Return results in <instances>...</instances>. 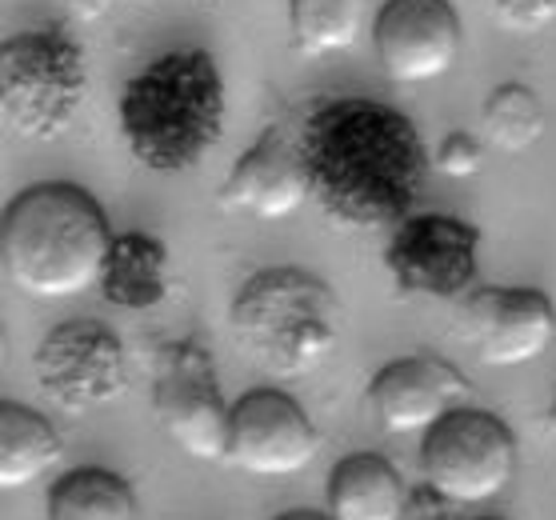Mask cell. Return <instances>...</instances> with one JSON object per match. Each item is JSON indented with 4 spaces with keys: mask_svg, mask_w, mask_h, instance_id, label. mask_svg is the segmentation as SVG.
Instances as JSON below:
<instances>
[{
    "mask_svg": "<svg viewBox=\"0 0 556 520\" xmlns=\"http://www.w3.org/2000/svg\"><path fill=\"white\" fill-rule=\"evenodd\" d=\"M313 201L349 229H396L425 185L429 153L401 109L368 97H332L296 128Z\"/></svg>",
    "mask_w": 556,
    "mask_h": 520,
    "instance_id": "6da1fadb",
    "label": "cell"
},
{
    "mask_svg": "<svg viewBox=\"0 0 556 520\" xmlns=\"http://www.w3.org/2000/svg\"><path fill=\"white\" fill-rule=\"evenodd\" d=\"M113 249L109 216L89 189L45 180L16 192L0 216V272L25 296L64 301L101 280Z\"/></svg>",
    "mask_w": 556,
    "mask_h": 520,
    "instance_id": "7a4b0ae2",
    "label": "cell"
},
{
    "mask_svg": "<svg viewBox=\"0 0 556 520\" xmlns=\"http://www.w3.org/2000/svg\"><path fill=\"white\" fill-rule=\"evenodd\" d=\"M225 80L204 49H173L128 80L116 104L132 161L177 177L213 153L225 137Z\"/></svg>",
    "mask_w": 556,
    "mask_h": 520,
    "instance_id": "3957f363",
    "label": "cell"
},
{
    "mask_svg": "<svg viewBox=\"0 0 556 520\" xmlns=\"http://www.w3.org/2000/svg\"><path fill=\"white\" fill-rule=\"evenodd\" d=\"M344 308L325 280L296 265L261 268L228 308V329L261 372L292 381L329 360L341 341Z\"/></svg>",
    "mask_w": 556,
    "mask_h": 520,
    "instance_id": "277c9868",
    "label": "cell"
},
{
    "mask_svg": "<svg viewBox=\"0 0 556 520\" xmlns=\"http://www.w3.org/2000/svg\"><path fill=\"white\" fill-rule=\"evenodd\" d=\"M89 97L85 49L64 28H25L0 45V116L16 137L49 144Z\"/></svg>",
    "mask_w": 556,
    "mask_h": 520,
    "instance_id": "5b68a950",
    "label": "cell"
},
{
    "mask_svg": "<svg viewBox=\"0 0 556 520\" xmlns=\"http://www.w3.org/2000/svg\"><path fill=\"white\" fill-rule=\"evenodd\" d=\"M420 472L437 496L453 505H484L508 489L517 472V436L484 408H453L425 432Z\"/></svg>",
    "mask_w": 556,
    "mask_h": 520,
    "instance_id": "8992f818",
    "label": "cell"
},
{
    "mask_svg": "<svg viewBox=\"0 0 556 520\" xmlns=\"http://www.w3.org/2000/svg\"><path fill=\"white\" fill-rule=\"evenodd\" d=\"M152 408L180 453H189L192 460H228L232 405L220 393L213 353L197 337L168 341L156 353Z\"/></svg>",
    "mask_w": 556,
    "mask_h": 520,
    "instance_id": "52a82bcc",
    "label": "cell"
},
{
    "mask_svg": "<svg viewBox=\"0 0 556 520\" xmlns=\"http://www.w3.org/2000/svg\"><path fill=\"white\" fill-rule=\"evenodd\" d=\"M33 372L40 393L73 417L113 405L128 389L125 344L109 325L92 317L64 320L45 332L33 353Z\"/></svg>",
    "mask_w": 556,
    "mask_h": 520,
    "instance_id": "ba28073f",
    "label": "cell"
},
{
    "mask_svg": "<svg viewBox=\"0 0 556 520\" xmlns=\"http://www.w3.org/2000/svg\"><path fill=\"white\" fill-rule=\"evenodd\" d=\"M477 225L448 213H413L392 229L384 268L392 289L408 301H460L477 289Z\"/></svg>",
    "mask_w": 556,
    "mask_h": 520,
    "instance_id": "9c48e42d",
    "label": "cell"
},
{
    "mask_svg": "<svg viewBox=\"0 0 556 520\" xmlns=\"http://www.w3.org/2000/svg\"><path fill=\"white\" fill-rule=\"evenodd\" d=\"M456 337L489 368L529 365L553 344L556 308L541 289L477 284L456 301Z\"/></svg>",
    "mask_w": 556,
    "mask_h": 520,
    "instance_id": "30bf717a",
    "label": "cell"
},
{
    "mask_svg": "<svg viewBox=\"0 0 556 520\" xmlns=\"http://www.w3.org/2000/svg\"><path fill=\"white\" fill-rule=\"evenodd\" d=\"M320 436L313 420L289 393L253 389L232 405V436L228 460L249 477H296L316 460Z\"/></svg>",
    "mask_w": 556,
    "mask_h": 520,
    "instance_id": "8fae6325",
    "label": "cell"
},
{
    "mask_svg": "<svg viewBox=\"0 0 556 520\" xmlns=\"http://www.w3.org/2000/svg\"><path fill=\"white\" fill-rule=\"evenodd\" d=\"M460 16L448 0H384L372 21L380 68L401 85L444 77L460 61Z\"/></svg>",
    "mask_w": 556,
    "mask_h": 520,
    "instance_id": "7c38bea8",
    "label": "cell"
},
{
    "mask_svg": "<svg viewBox=\"0 0 556 520\" xmlns=\"http://www.w3.org/2000/svg\"><path fill=\"white\" fill-rule=\"evenodd\" d=\"M472 401V384L441 356L417 353L384 365L368 384V413L384 432H429Z\"/></svg>",
    "mask_w": 556,
    "mask_h": 520,
    "instance_id": "4fadbf2b",
    "label": "cell"
},
{
    "mask_svg": "<svg viewBox=\"0 0 556 520\" xmlns=\"http://www.w3.org/2000/svg\"><path fill=\"white\" fill-rule=\"evenodd\" d=\"M313 196L301 144L285 132V125H268L253 149L228 168L220 185V201L232 213H249L256 220H285Z\"/></svg>",
    "mask_w": 556,
    "mask_h": 520,
    "instance_id": "5bb4252c",
    "label": "cell"
},
{
    "mask_svg": "<svg viewBox=\"0 0 556 520\" xmlns=\"http://www.w3.org/2000/svg\"><path fill=\"white\" fill-rule=\"evenodd\" d=\"M97 289L109 305L128 313H149L165 305L173 280H168V249L149 232H121L104 256Z\"/></svg>",
    "mask_w": 556,
    "mask_h": 520,
    "instance_id": "9a60e30c",
    "label": "cell"
},
{
    "mask_svg": "<svg viewBox=\"0 0 556 520\" xmlns=\"http://www.w3.org/2000/svg\"><path fill=\"white\" fill-rule=\"evenodd\" d=\"M332 520H401L408 512V484L377 453H353L329 472Z\"/></svg>",
    "mask_w": 556,
    "mask_h": 520,
    "instance_id": "2e32d148",
    "label": "cell"
},
{
    "mask_svg": "<svg viewBox=\"0 0 556 520\" xmlns=\"http://www.w3.org/2000/svg\"><path fill=\"white\" fill-rule=\"evenodd\" d=\"M61 460V436L37 408L0 405V489H25Z\"/></svg>",
    "mask_w": 556,
    "mask_h": 520,
    "instance_id": "e0dca14e",
    "label": "cell"
},
{
    "mask_svg": "<svg viewBox=\"0 0 556 520\" xmlns=\"http://www.w3.org/2000/svg\"><path fill=\"white\" fill-rule=\"evenodd\" d=\"M49 520H137V496L109 469H73L49 489Z\"/></svg>",
    "mask_w": 556,
    "mask_h": 520,
    "instance_id": "ac0fdd59",
    "label": "cell"
},
{
    "mask_svg": "<svg viewBox=\"0 0 556 520\" xmlns=\"http://www.w3.org/2000/svg\"><path fill=\"white\" fill-rule=\"evenodd\" d=\"M368 21V0H289L292 49L301 56H329L353 49Z\"/></svg>",
    "mask_w": 556,
    "mask_h": 520,
    "instance_id": "d6986e66",
    "label": "cell"
},
{
    "mask_svg": "<svg viewBox=\"0 0 556 520\" xmlns=\"http://www.w3.org/2000/svg\"><path fill=\"white\" fill-rule=\"evenodd\" d=\"M484 137L493 140L501 153H529L532 144L544 137V104L529 85L508 80L501 89L489 92L481 109Z\"/></svg>",
    "mask_w": 556,
    "mask_h": 520,
    "instance_id": "ffe728a7",
    "label": "cell"
},
{
    "mask_svg": "<svg viewBox=\"0 0 556 520\" xmlns=\"http://www.w3.org/2000/svg\"><path fill=\"white\" fill-rule=\"evenodd\" d=\"M484 9L508 33H541L556 21V0H484Z\"/></svg>",
    "mask_w": 556,
    "mask_h": 520,
    "instance_id": "44dd1931",
    "label": "cell"
},
{
    "mask_svg": "<svg viewBox=\"0 0 556 520\" xmlns=\"http://www.w3.org/2000/svg\"><path fill=\"white\" fill-rule=\"evenodd\" d=\"M432 165L441 168L444 177L465 180L484 165V144L472 137V132H448V137L437 144V161H432Z\"/></svg>",
    "mask_w": 556,
    "mask_h": 520,
    "instance_id": "7402d4cb",
    "label": "cell"
},
{
    "mask_svg": "<svg viewBox=\"0 0 556 520\" xmlns=\"http://www.w3.org/2000/svg\"><path fill=\"white\" fill-rule=\"evenodd\" d=\"M56 4H61V9H68L76 21H101L116 0H56Z\"/></svg>",
    "mask_w": 556,
    "mask_h": 520,
    "instance_id": "603a6c76",
    "label": "cell"
},
{
    "mask_svg": "<svg viewBox=\"0 0 556 520\" xmlns=\"http://www.w3.org/2000/svg\"><path fill=\"white\" fill-rule=\"evenodd\" d=\"M277 520H332V512H316V508H292Z\"/></svg>",
    "mask_w": 556,
    "mask_h": 520,
    "instance_id": "cb8c5ba5",
    "label": "cell"
},
{
    "mask_svg": "<svg viewBox=\"0 0 556 520\" xmlns=\"http://www.w3.org/2000/svg\"><path fill=\"white\" fill-rule=\"evenodd\" d=\"M548 429L556 432V401H553V408H548Z\"/></svg>",
    "mask_w": 556,
    "mask_h": 520,
    "instance_id": "d4e9b609",
    "label": "cell"
}]
</instances>
